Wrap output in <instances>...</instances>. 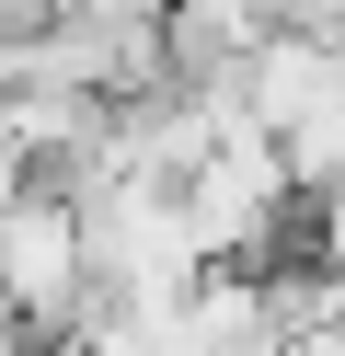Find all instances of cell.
<instances>
[{
    "label": "cell",
    "instance_id": "7a4b0ae2",
    "mask_svg": "<svg viewBox=\"0 0 345 356\" xmlns=\"http://www.w3.org/2000/svg\"><path fill=\"white\" fill-rule=\"evenodd\" d=\"M0 356H46V345H35V333H0Z\"/></svg>",
    "mask_w": 345,
    "mask_h": 356
},
{
    "label": "cell",
    "instance_id": "6da1fadb",
    "mask_svg": "<svg viewBox=\"0 0 345 356\" xmlns=\"http://www.w3.org/2000/svg\"><path fill=\"white\" fill-rule=\"evenodd\" d=\"M0 310L35 345H69V333L104 310V276H92V218L69 184H35L12 218H0Z\"/></svg>",
    "mask_w": 345,
    "mask_h": 356
}]
</instances>
